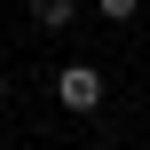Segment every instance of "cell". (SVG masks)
Wrapping results in <instances>:
<instances>
[{"instance_id": "1", "label": "cell", "mask_w": 150, "mask_h": 150, "mask_svg": "<svg viewBox=\"0 0 150 150\" xmlns=\"http://www.w3.org/2000/svg\"><path fill=\"white\" fill-rule=\"evenodd\" d=\"M103 95H111V87H103V71H95V63H63V71H55V103H63L71 119H95V111H103Z\"/></svg>"}, {"instance_id": "2", "label": "cell", "mask_w": 150, "mask_h": 150, "mask_svg": "<svg viewBox=\"0 0 150 150\" xmlns=\"http://www.w3.org/2000/svg\"><path fill=\"white\" fill-rule=\"evenodd\" d=\"M32 24L40 32H71L79 24V0H32Z\"/></svg>"}, {"instance_id": "3", "label": "cell", "mask_w": 150, "mask_h": 150, "mask_svg": "<svg viewBox=\"0 0 150 150\" xmlns=\"http://www.w3.org/2000/svg\"><path fill=\"white\" fill-rule=\"evenodd\" d=\"M95 16H103V24H119V32H127V24H134V16H142V0H95Z\"/></svg>"}, {"instance_id": "4", "label": "cell", "mask_w": 150, "mask_h": 150, "mask_svg": "<svg viewBox=\"0 0 150 150\" xmlns=\"http://www.w3.org/2000/svg\"><path fill=\"white\" fill-rule=\"evenodd\" d=\"M0 103H8V71H0Z\"/></svg>"}]
</instances>
